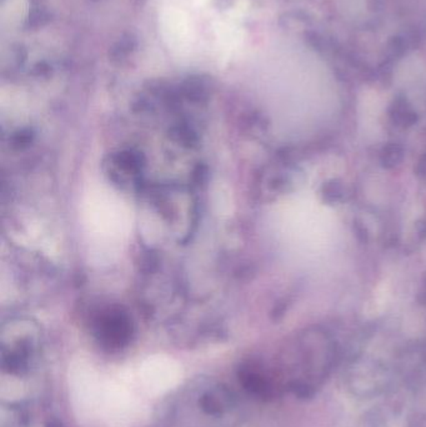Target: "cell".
Wrapping results in <instances>:
<instances>
[{
    "mask_svg": "<svg viewBox=\"0 0 426 427\" xmlns=\"http://www.w3.org/2000/svg\"><path fill=\"white\" fill-rule=\"evenodd\" d=\"M83 217L90 241L104 251H116L130 231L127 205L114 191L103 186L89 189L83 203Z\"/></svg>",
    "mask_w": 426,
    "mask_h": 427,
    "instance_id": "6da1fadb",
    "label": "cell"
},
{
    "mask_svg": "<svg viewBox=\"0 0 426 427\" xmlns=\"http://www.w3.org/2000/svg\"><path fill=\"white\" fill-rule=\"evenodd\" d=\"M68 382L70 399L81 419L100 415L104 382L94 367L87 361H76L69 369Z\"/></svg>",
    "mask_w": 426,
    "mask_h": 427,
    "instance_id": "7a4b0ae2",
    "label": "cell"
},
{
    "mask_svg": "<svg viewBox=\"0 0 426 427\" xmlns=\"http://www.w3.org/2000/svg\"><path fill=\"white\" fill-rule=\"evenodd\" d=\"M140 380L148 393L159 396L174 390L183 379V370L167 355H153L142 361Z\"/></svg>",
    "mask_w": 426,
    "mask_h": 427,
    "instance_id": "3957f363",
    "label": "cell"
},
{
    "mask_svg": "<svg viewBox=\"0 0 426 427\" xmlns=\"http://www.w3.org/2000/svg\"><path fill=\"white\" fill-rule=\"evenodd\" d=\"M139 414V402L127 387L116 382H104L100 416L110 424L128 425Z\"/></svg>",
    "mask_w": 426,
    "mask_h": 427,
    "instance_id": "277c9868",
    "label": "cell"
}]
</instances>
